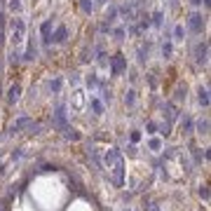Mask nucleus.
Returning <instances> with one entry per match:
<instances>
[{"label": "nucleus", "mask_w": 211, "mask_h": 211, "mask_svg": "<svg viewBox=\"0 0 211 211\" xmlns=\"http://www.w3.org/2000/svg\"><path fill=\"white\" fill-rule=\"evenodd\" d=\"M106 164H108V169L113 171V183L115 185H122L124 159H122V155H120V150H115V148L108 150V152H106Z\"/></svg>", "instance_id": "nucleus-1"}, {"label": "nucleus", "mask_w": 211, "mask_h": 211, "mask_svg": "<svg viewBox=\"0 0 211 211\" xmlns=\"http://www.w3.org/2000/svg\"><path fill=\"white\" fill-rule=\"evenodd\" d=\"M28 124H33V122H31L28 117H21V120H17V122H14V127H12V129H14V132H19V129H24V127H28Z\"/></svg>", "instance_id": "nucleus-2"}, {"label": "nucleus", "mask_w": 211, "mask_h": 211, "mask_svg": "<svg viewBox=\"0 0 211 211\" xmlns=\"http://www.w3.org/2000/svg\"><path fill=\"white\" fill-rule=\"evenodd\" d=\"M19 94H21V87H19V85H14V87L9 89V101L14 103V101H17V99H19Z\"/></svg>", "instance_id": "nucleus-3"}, {"label": "nucleus", "mask_w": 211, "mask_h": 211, "mask_svg": "<svg viewBox=\"0 0 211 211\" xmlns=\"http://www.w3.org/2000/svg\"><path fill=\"white\" fill-rule=\"evenodd\" d=\"M54 40H56V42H63V40H66V28H59L56 35H54Z\"/></svg>", "instance_id": "nucleus-4"}, {"label": "nucleus", "mask_w": 211, "mask_h": 211, "mask_svg": "<svg viewBox=\"0 0 211 211\" xmlns=\"http://www.w3.org/2000/svg\"><path fill=\"white\" fill-rule=\"evenodd\" d=\"M66 136H68L70 141H78V139H80V134L75 132V129H66Z\"/></svg>", "instance_id": "nucleus-5"}, {"label": "nucleus", "mask_w": 211, "mask_h": 211, "mask_svg": "<svg viewBox=\"0 0 211 211\" xmlns=\"http://www.w3.org/2000/svg\"><path fill=\"white\" fill-rule=\"evenodd\" d=\"M120 68H122V59H120V54H117V59H115V61H113V70H115V73H117V70H120Z\"/></svg>", "instance_id": "nucleus-6"}, {"label": "nucleus", "mask_w": 211, "mask_h": 211, "mask_svg": "<svg viewBox=\"0 0 211 211\" xmlns=\"http://www.w3.org/2000/svg\"><path fill=\"white\" fill-rule=\"evenodd\" d=\"M199 101H202L204 106H209V96H206V92H199Z\"/></svg>", "instance_id": "nucleus-7"}, {"label": "nucleus", "mask_w": 211, "mask_h": 211, "mask_svg": "<svg viewBox=\"0 0 211 211\" xmlns=\"http://www.w3.org/2000/svg\"><path fill=\"white\" fill-rule=\"evenodd\" d=\"M206 129H209V122H206V120H204V122H199V132L206 134Z\"/></svg>", "instance_id": "nucleus-8"}, {"label": "nucleus", "mask_w": 211, "mask_h": 211, "mask_svg": "<svg viewBox=\"0 0 211 211\" xmlns=\"http://www.w3.org/2000/svg\"><path fill=\"white\" fill-rule=\"evenodd\" d=\"M199 195H202V199H209V190H206V188H202V190H199Z\"/></svg>", "instance_id": "nucleus-9"}, {"label": "nucleus", "mask_w": 211, "mask_h": 211, "mask_svg": "<svg viewBox=\"0 0 211 211\" xmlns=\"http://www.w3.org/2000/svg\"><path fill=\"white\" fill-rule=\"evenodd\" d=\"M54 169H56L54 164H45V167H42V171H54Z\"/></svg>", "instance_id": "nucleus-10"}, {"label": "nucleus", "mask_w": 211, "mask_h": 211, "mask_svg": "<svg viewBox=\"0 0 211 211\" xmlns=\"http://www.w3.org/2000/svg\"><path fill=\"white\" fill-rule=\"evenodd\" d=\"M9 5H12V9H19V0H12Z\"/></svg>", "instance_id": "nucleus-11"}, {"label": "nucleus", "mask_w": 211, "mask_h": 211, "mask_svg": "<svg viewBox=\"0 0 211 211\" xmlns=\"http://www.w3.org/2000/svg\"><path fill=\"white\" fill-rule=\"evenodd\" d=\"M82 7H85V9H92V2H89V0H85V2H82Z\"/></svg>", "instance_id": "nucleus-12"}, {"label": "nucleus", "mask_w": 211, "mask_h": 211, "mask_svg": "<svg viewBox=\"0 0 211 211\" xmlns=\"http://www.w3.org/2000/svg\"><path fill=\"white\" fill-rule=\"evenodd\" d=\"M0 211H2V206H0Z\"/></svg>", "instance_id": "nucleus-13"}]
</instances>
